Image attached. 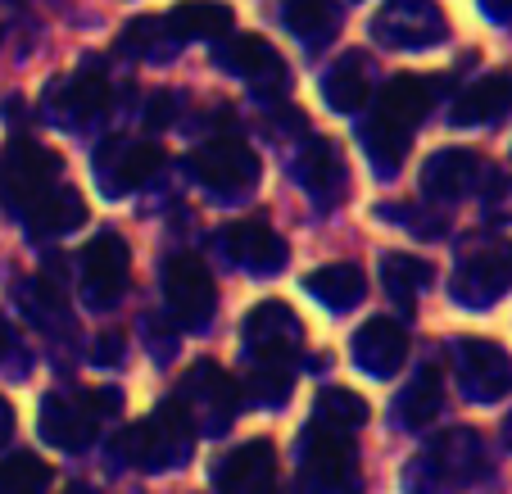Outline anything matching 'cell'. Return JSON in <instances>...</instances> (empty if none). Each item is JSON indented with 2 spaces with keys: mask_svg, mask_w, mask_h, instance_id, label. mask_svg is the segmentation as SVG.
I'll use <instances>...</instances> for the list:
<instances>
[{
  "mask_svg": "<svg viewBox=\"0 0 512 494\" xmlns=\"http://www.w3.org/2000/svg\"><path fill=\"white\" fill-rule=\"evenodd\" d=\"M191 173L213 195H245L259 182V155L236 136H218V141H209L191 155Z\"/></svg>",
  "mask_w": 512,
  "mask_h": 494,
  "instance_id": "obj_5",
  "label": "cell"
},
{
  "mask_svg": "<svg viewBox=\"0 0 512 494\" xmlns=\"http://www.w3.org/2000/svg\"><path fill=\"white\" fill-rule=\"evenodd\" d=\"M449 19L435 0H386L372 23V37L390 50H426L445 41Z\"/></svg>",
  "mask_w": 512,
  "mask_h": 494,
  "instance_id": "obj_3",
  "label": "cell"
},
{
  "mask_svg": "<svg viewBox=\"0 0 512 494\" xmlns=\"http://www.w3.org/2000/svg\"><path fill=\"white\" fill-rule=\"evenodd\" d=\"M0 173H5V191H10V204H19L23 214H28V209L41 200V195H50V191L59 186L64 159H59L55 150L37 146V141H14V146L5 150V164H0Z\"/></svg>",
  "mask_w": 512,
  "mask_h": 494,
  "instance_id": "obj_6",
  "label": "cell"
},
{
  "mask_svg": "<svg viewBox=\"0 0 512 494\" xmlns=\"http://www.w3.org/2000/svg\"><path fill=\"white\" fill-rule=\"evenodd\" d=\"M164 37H173L164 19H132L127 23V32H123V50L127 55H136V59H150Z\"/></svg>",
  "mask_w": 512,
  "mask_h": 494,
  "instance_id": "obj_35",
  "label": "cell"
},
{
  "mask_svg": "<svg viewBox=\"0 0 512 494\" xmlns=\"http://www.w3.org/2000/svg\"><path fill=\"white\" fill-rule=\"evenodd\" d=\"M82 263V300L91 309H109L118 304V295L127 291V281H132V250L118 232H100L82 245L78 254Z\"/></svg>",
  "mask_w": 512,
  "mask_h": 494,
  "instance_id": "obj_2",
  "label": "cell"
},
{
  "mask_svg": "<svg viewBox=\"0 0 512 494\" xmlns=\"http://www.w3.org/2000/svg\"><path fill=\"white\" fill-rule=\"evenodd\" d=\"M485 10H490L494 19H512V0H485Z\"/></svg>",
  "mask_w": 512,
  "mask_h": 494,
  "instance_id": "obj_41",
  "label": "cell"
},
{
  "mask_svg": "<svg viewBox=\"0 0 512 494\" xmlns=\"http://www.w3.org/2000/svg\"><path fill=\"white\" fill-rule=\"evenodd\" d=\"M250 395L259 404H281L290 395V363H259L250 372Z\"/></svg>",
  "mask_w": 512,
  "mask_h": 494,
  "instance_id": "obj_34",
  "label": "cell"
},
{
  "mask_svg": "<svg viewBox=\"0 0 512 494\" xmlns=\"http://www.w3.org/2000/svg\"><path fill=\"white\" fill-rule=\"evenodd\" d=\"M431 100H435L431 82H426V78H413V73H399V78H390L386 91H381V109H377V114L413 132V127L426 118Z\"/></svg>",
  "mask_w": 512,
  "mask_h": 494,
  "instance_id": "obj_24",
  "label": "cell"
},
{
  "mask_svg": "<svg viewBox=\"0 0 512 494\" xmlns=\"http://www.w3.org/2000/svg\"><path fill=\"white\" fill-rule=\"evenodd\" d=\"M304 476L318 494H340L354 485V445L349 431H336L327 422H313L304 431Z\"/></svg>",
  "mask_w": 512,
  "mask_h": 494,
  "instance_id": "obj_7",
  "label": "cell"
},
{
  "mask_svg": "<svg viewBox=\"0 0 512 494\" xmlns=\"http://www.w3.org/2000/svg\"><path fill=\"white\" fill-rule=\"evenodd\" d=\"M123 331H96V340H91V363H100V368H109V363L123 359Z\"/></svg>",
  "mask_w": 512,
  "mask_h": 494,
  "instance_id": "obj_36",
  "label": "cell"
},
{
  "mask_svg": "<svg viewBox=\"0 0 512 494\" xmlns=\"http://www.w3.org/2000/svg\"><path fill=\"white\" fill-rule=\"evenodd\" d=\"M512 109V73H490V78L472 82V87L458 96L454 105V123L463 127H476V123H499L503 114Z\"/></svg>",
  "mask_w": 512,
  "mask_h": 494,
  "instance_id": "obj_21",
  "label": "cell"
},
{
  "mask_svg": "<svg viewBox=\"0 0 512 494\" xmlns=\"http://www.w3.org/2000/svg\"><path fill=\"white\" fill-rule=\"evenodd\" d=\"M14 436V404L5 395H0V445Z\"/></svg>",
  "mask_w": 512,
  "mask_h": 494,
  "instance_id": "obj_40",
  "label": "cell"
},
{
  "mask_svg": "<svg viewBox=\"0 0 512 494\" xmlns=\"http://www.w3.org/2000/svg\"><path fill=\"white\" fill-rule=\"evenodd\" d=\"M145 331H150V345H155V359H173V349H177V336H173V327H168L164 318H150L145 322Z\"/></svg>",
  "mask_w": 512,
  "mask_h": 494,
  "instance_id": "obj_37",
  "label": "cell"
},
{
  "mask_svg": "<svg viewBox=\"0 0 512 494\" xmlns=\"http://www.w3.org/2000/svg\"><path fill=\"white\" fill-rule=\"evenodd\" d=\"M281 23L304 41H322L340 28L336 0H281Z\"/></svg>",
  "mask_w": 512,
  "mask_h": 494,
  "instance_id": "obj_29",
  "label": "cell"
},
{
  "mask_svg": "<svg viewBox=\"0 0 512 494\" xmlns=\"http://www.w3.org/2000/svg\"><path fill=\"white\" fill-rule=\"evenodd\" d=\"M295 177H300V186L309 191V200L318 204V209H336L349 195L345 155H340V146L327 141V136H313L309 146H304V155L295 159Z\"/></svg>",
  "mask_w": 512,
  "mask_h": 494,
  "instance_id": "obj_15",
  "label": "cell"
},
{
  "mask_svg": "<svg viewBox=\"0 0 512 494\" xmlns=\"http://www.w3.org/2000/svg\"><path fill=\"white\" fill-rule=\"evenodd\" d=\"M508 291H512V245L508 241H490L458 263L454 295L463 304H494Z\"/></svg>",
  "mask_w": 512,
  "mask_h": 494,
  "instance_id": "obj_13",
  "label": "cell"
},
{
  "mask_svg": "<svg viewBox=\"0 0 512 494\" xmlns=\"http://www.w3.org/2000/svg\"><path fill=\"white\" fill-rule=\"evenodd\" d=\"M218 254L227 263H241L254 277H277L286 268V241L272 232L263 218H245V223H232L218 232Z\"/></svg>",
  "mask_w": 512,
  "mask_h": 494,
  "instance_id": "obj_11",
  "label": "cell"
},
{
  "mask_svg": "<svg viewBox=\"0 0 512 494\" xmlns=\"http://www.w3.org/2000/svg\"><path fill=\"white\" fill-rule=\"evenodd\" d=\"M435 277V268L417 254H386L381 259V281H386V291L395 295L399 304H413L417 291H426Z\"/></svg>",
  "mask_w": 512,
  "mask_h": 494,
  "instance_id": "obj_32",
  "label": "cell"
},
{
  "mask_svg": "<svg viewBox=\"0 0 512 494\" xmlns=\"http://www.w3.org/2000/svg\"><path fill=\"white\" fill-rule=\"evenodd\" d=\"M50 481H55V467L41 454H28V449L0 463V494H46Z\"/></svg>",
  "mask_w": 512,
  "mask_h": 494,
  "instance_id": "obj_31",
  "label": "cell"
},
{
  "mask_svg": "<svg viewBox=\"0 0 512 494\" xmlns=\"http://www.w3.org/2000/svg\"><path fill=\"white\" fill-rule=\"evenodd\" d=\"M485 177V159L481 150H440V155L426 159L422 168V191L431 200H463L476 191V182Z\"/></svg>",
  "mask_w": 512,
  "mask_h": 494,
  "instance_id": "obj_18",
  "label": "cell"
},
{
  "mask_svg": "<svg viewBox=\"0 0 512 494\" xmlns=\"http://www.w3.org/2000/svg\"><path fill=\"white\" fill-rule=\"evenodd\" d=\"M363 146H368V159H372V168H377L381 177H395L399 168H404V155H408V146H413V132L408 127H399V123H390V118H368L363 123Z\"/></svg>",
  "mask_w": 512,
  "mask_h": 494,
  "instance_id": "obj_26",
  "label": "cell"
},
{
  "mask_svg": "<svg viewBox=\"0 0 512 494\" xmlns=\"http://www.w3.org/2000/svg\"><path fill=\"white\" fill-rule=\"evenodd\" d=\"M164 164V150L155 141H105L96 150V177L105 195H127L145 186Z\"/></svg>",
  "mask_w": 512,
  "mask_h": 494,
  "instance_id": "obj_14",
  "label": "cell"
},
{
  "mask_svg": "<svg viewBox=\"0 0 512 494\" xmlns=\"http://www.w3.org/2000/svg\"><path fill=\"white\" fill-rule=\"evenodd\" d=\"M164 300H168V313L177 318V327L195 331L213 318V272L204 268L195 254H168L164 263Z\"/></svg>",
  "mask_w": 512,
  "mask_h": 494,
  "instance_id": "obj_4",
  "label": "cell"
},
{
  "mask_svg": "<svg viewBox=\"0 0 512 494\" xmlns=\"http://www.w3.org/2000/svg\"><path fill=\"white\" fill-rule=\"evenodd\" d=\"M14 354H19V331H14L10 322L0 318V363H5V359H14Z\"/></svg>",
  "mask_w": 512,
  "mask_h": 494,
  "instance_id": "obj_39",
  "label": "cell"
},
{
  "mask_svg": "<svg viewBox=\"0 0 512 494\" xmlns=\"http://www.w3.org/2000/svg\"><path fill=\"white\" fill-rule=\"evenodd\" d=\"M191 440H195L191 413H186L177 399H164L150 417L132 422L118 445H123L127 463H136L141 472H164V467H177L191 454Z\"/></svg>",
  "mask_w": 512,
  "mask_h": 494,
  "instance_id": "obj_1",
  "label": "cell"
},
{
  "mask_svg": "<svg viewBox=\"0 0 512 494\" xmlns=\"http://www.w3.org/2000/svg\"><path fill=\"white\" fill-rule=\"evenodd\" d=\"M82 223H87V200H82V191H73V186H55V191L41 195L28 209L32 236H64Z\"/></svg>",
  "mask_w": 512,
  "mask_h": 494,
  "instance_id": "obj_23",
  "label": "cell"
},
{
  "mask_svg": "<svg viewBox=\"0 0 512 494\" xmlns=\"http://www.w3.org/2000/svg\"><path fill=\"white\" fill-rule=\"evenodd\" d=\"M300 318L286 300H259L241 322V336L259 363H290V354L300 349Z\"/></svg>",
  "mask_w": 512,
  "mask_h": 494,
  "instance_id": "obj_10",
  "label": "cell"
},
{
  "mask_svg": "<svg viewBox=\"0 0 512 494\" xmlns=\"http://www.w3.org/2000/svg\"><path fill=\"white\" fill-rule=\"evenodd\" d=\"M304 291H309L318 304H327V309L345 313V309H354V304L363 300L368 277H363L358 263L340 259V263H322V268H313L309 277H304Z\"/></svg>",
  "mask_w": 512,
  "mask_h": 494,
  "instance_id": "obj_20",
  "label": "cell"
},
{
  "mask_svg": "<svg viewBox=\"0 0 512 494\" xmlns=\"http://www.w3.org/2000/svg\"><path fill=\"white\" fill-rule=\"evenodd\" d=\"M218 494H272L277 485V449L272 440H245L213 463Z\"/></svg>",
  "mask_w": 512,
  "mask_h": 494,
  "instance_id": "obj_12",
  "label": "cell"
},
{
  "mask_svg": "<svg viewBox=\"0 0 512 494\" xmlns=\"http://www.w3.org/2000/svg\"><path fill=\"white\" fill-rule=\"evenodd\" d=\"M96 422H100V413L91 408L87 395H50L37 417L41 440L68 449V454H82L96 440Z\"/></svg>",
  "mask_w": 512,
  "mask_h": 494,
  "instance_id": "obj_16",
  "label": "cell"
},
{
  "mask_svg": "<svg viewBox=\"0 0 512 494\" xmlns=\"http://www.w3.org/2000/svg\"><path fill=\"white\" fill-rule=\"evenodd\" d=\"M173 109H177V100L168 96V91H155V96H150V105H145V123H150V127H168V123H173Z\"/></svg>",
  "mask_w": 512,
  "mask_h": 494,
  "instance_id": "obj_38",
  "label": "cell"
},
{
  "mask_svg": "<svg viewBox=\"0 0 512 494\" xmlns=\"http://www.w3.org/2000/svg\"><path fill=\"white\" fill-rule=\"evenodd\" d=\"M368 59L363 55H345L336 68L327 73V82H322V96H327L331 109H340V114H358V109L368 105Z\"/></svg>",
  "mask_w": 512,
  "mask_h": 494,
  "instance_id": "obj_27",
  "label": "cell"
},
{
  "mask_svg": "<svg viewBox=\"0 0 512 494\" xmlns=\"http://www.w3.org/2000/svg\"><path fill=\"white\" fill-rule=\"evenodd\" d=\"M164 23L177 41H213L232 32V5H223V0H182V5L168 10Z\"/></svg>",
  "mask_w": 512,
  "mask_h": 494,
  "instance_id": "obj_22",
  "label": "cell"
},
{
  "mask_svg": "<svg viewBox=\"0 0 512 494\" xmlns=\"http://www.w3.org/2000/svg\"><path fill=\"white\" fill-rule=\"evenodd\" d=\"M177 404L195 417H204V431H223L227 422L236 417V404H241V386H236L232 377H227L218 363H195L191 372H186L182 381V399Z\"/></svg>",
  "mask_w": 512,
  "mask_h": 494,
  "instance_id": "obj_8",
  "label": "cell"
},
{
  "mask_svg": "<svg viewBox=\"0 0 512 494\" xmlns=\"http://www.w3.org/2000/svg\"><path fill=\"white\" fill-rule=\"evenodd\" d=\"M109 105V82H105V73H78V78H68L64 87H59V96H55V109L64 118L59 123H87V118H96L100 109Z\"/></svg>",
  "mask_w": 512,
  "mask_h": 494,
  "instance_id": "obj_28",
  "label": "cell"
},
{
  "mask_svg": "<svg viewBox=\"0 0 512 494\" xmlns=\"http://www.w3.org/2000/svg\"><path fill=\"white\" fill-rule=\"evenodd\" d=\"M422 467H431L435 481H454V485H467L481 467V440L472 431H454L440 449H431L426 458H417Z\"/></svg>",
  "mask_w": 512,
  "mask_h": 494,
  "instance_id": "obj_25",
  "label": "cell"
},
{
  "mask_svg": "<svg viewBox=\"0 0 512 494\" xmlns=\"http://www.w3.org/2000/svg\"><path fill=\"white\" fill-rule=\"evenodd\" d=\"M213 59H218L223 68H232V73H241L245 82L263 87V91H281V82H286V59H281V50L268 46L263 37H236V41H227Z\"/></svg>",
  "mask_w": 512,
  "mask_h": 494,
  "instance_id": "obj_19",
  "label": "cell"
},
{
  "mask_svg": "<svg viewBox=\"0 0 512 494\" xmlns=\"http://www.w3.org/2000/svg\"><path fill=\"white\" fill-rule=\"evenodd\" d=\"M503 436H508V445H512V417H508V422H503Z\"/></svg>",
  "mask_w": 512,
  "mask_h": 494,
  "instance_id": "obj_42",
  "label": "cell"
},
{
  "mask_svg": "<svg viewBox=\"0 0 512 494\" xmlns=\"http://www.w3.org/2000/svg\"><path fill=\"white\" fill-rule=\"evenodd\" d=\"M408 359V331L395 318H368L354 331V363L372 377H395Z\"/></svg>",
  "mask_w": 512,
  "mask_h": 494,
  "instance_id": "obj_17",
  "label": "cell"
},
{
  "mask_svg": "<svg viewBox=\"0 0 512 494\" xmlns=\"http://www.w3.org/2000/svg\"><path fill=\"white\" fill-rule=\"evenodd\" d=\"M440 404H445V381H440L435 368H422L404 386V395H399V422H408V427H426V422L440 413Z\"/></svg>",
  "mask_w": 512,
  "mask_h": 494,
  "instance_id": "obj_30",
  "label": "cell"
},
{
  "mask_svg": "<svg viewBox=\"0 0 512 494\" xmlns=\"http://www.w3.org/2000/svg\"><path fill=\"white\" fill-rule=\"evenodd\" d=\"M454 363H458V381L472 399H503L512 390V359L508 349L494 345V340H481V336H467L454 345Z\"/></svg>",
  "mask_w": 512,
  "mask_h": 494,
  "instance_id": "obj_9",
  "label": "cell"
},
{
  "mask_svg": "<svg viewBox=\"0 0 512 494\" xmlns=\"http://www.w3.org/2000/svg\"><path fill=\"white\" fill-rule=\"evenodd\" d=\"M68 494H96V490H87V485H82V490H68Z\"/></svg>",
  "mask_w": 512,
  "mask_h": 494,
  "instance_id": "obj_43",
  "label": "cell"
},
{
  "mask_svg": "<svg viewBox=\"0 0 512 494\" xmlns=\"http://www.w3.org/2000/svg\"><path fill=\"white\" fill-rule=\"evenodd\" d=\"M318 422H327V427H336V431H354L368 422V404H363L354 390L331 386L318 395Z\"/></svg>",
  "mask_w": 512,
  "mask_h": 494,
  "instance_id": "obj_33",
  "label": "cell"
}]
</instances>
